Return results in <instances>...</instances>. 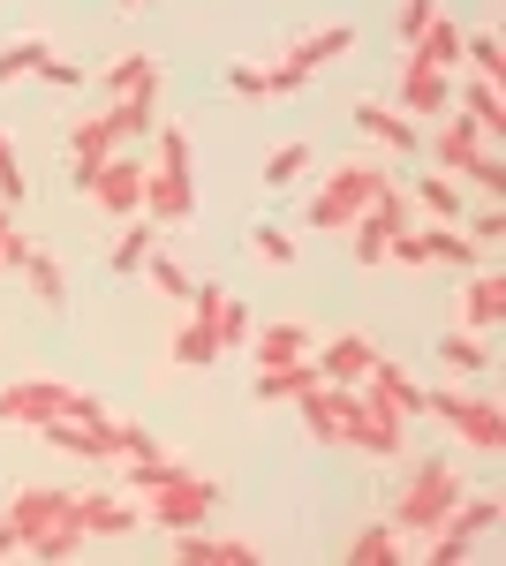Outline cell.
<instances>
[{"mask_svg":"<svg viewBox=\"0 0 506 566\" xmlns=\"http://www.w3.org/2000/svg\"><path fill=\"white\" fill-rule=\"evenodd\" d=\"M219 514V483L211 476H174V483H159V491H144V528H167V536H182V528H197V522H211Z\"/></svg>","mask_w":506,"mask_h":566,"instance_id":"cell-6","label":"cell"},{"mask_svg":"<svg viewBox=\"0 0 506 566\" xmlns=\"http://www.w3.org/2000/svg\"><path fill=\"white\" fill-rule=\"evenodd\" d=\"M61 506H69V499H61ZM84 544H91L84 528L69 522V514H53V522H45L39 536H31V552H23V559H45V566H61V559H76Z\"/></svg>","mask_w":506,"mask_h":566,"instance_id":"cell-32","label":"cell"},{"mask_svg":"<svg viewBox=\"0 0 506 566\" xmlns=\"http://www.w3.org/2000/svg\"><path fill=\"white\" fill-rule=\"evenodd\" d=\"M99 91H106V98H122V91H159V61H152V53H122V61L99 76Z\"/></svg>","mask_w":506,"mask_h":566,"instance_id":"cell-35","label":"cell"},{"mask_svg":"<svg viewBox=\"0 0 506 566\" xmlns=\"http://www.w3.org/2000/svg\"><path fill=\"white\" fill-rule=\"evenodd\" d=\"M310 159H318V151H310V144H272V151H265V189H288V181H302L310 175Z\"/></svg>","mask_w":506,"mask_h":566,"instance_id":"cell-38","label":"cell"},{"mask_svg":"<svg viewBox=\"0 0 506 566\" xmlns=\"http://www.w3.org/2000/svg\"><path fill=\"white\" fill-rule=\"evenodd\" d=\"M462 461H446V453H423L416 469L401 476V491H393V506H385V522L401 528V536H431V528L454 514V499H462Z\"/></svg>","mask_w":506,"mask_h":566,"instance_id":"cell-1","label":"cell"},{"mask_svg":"<svg viewBox=\"0 0 506 566\" xmlns=\"http://www.w3.org/2000/svg\"><path fill=\"white\" fill-rule=\"evenodd\" d=\"M39 84H53V91H76V84H84V69H76V61H61V53H45V61H39Z\"/></svg>","mask_w":506,"mask_h":566,"instance_id":"cell-50","label":"cell"},{"mask_svg":"<svg viewBox=\"0 0 506 566\" xmlns=\"http://www.w3.org/2000/svg\"><path fill=\"white\" fill-rule=\"evenodd\" d=\"M227 348H250V310L235 303V295L219 303V355H227Z\"/></svg>","mask_w":506,"mask_h":566,"instance_id":"cell-47","label":"cell"},{"mask_svg":"<svg viewBox=\"0 0 506 566\" xmlns=\"http://www.w3.org/2000/svg\"><path fill=\"white\" fill-rule=\"evenodd\" d=\"M409 197H416V212H423V219H462V212H468L462 175H423Z\"/></svg>","mask_w":506,"mask_h":566,"instance_id":"cell-33","label":"cell"},{"mask_svg":"<svg viewBox=\"0 0 506 566\" xmlns=\"http://www.w3.org/2000/svg\"><path fill=\"white\" fill-rule=\"evenodd\" d=\"M318 386V363H310V355H296V363H272V370H257V400H265V408H280V400H302V392Z\"/></svg>","mask_w":506,"mask_h":566,"instance_id":"cell-27","label":"cell"},{"mask_svg":"<svg viewBox=\"0 0 506 566\" xmlns=\"http://www.w3.org/2000/svg\"><path fill=\"white\" fill-rule=\"evenodd\" d=\"M45 53H53V39H39V31H31V39H8L0 45V91L16 84V76H39Z\"/></svg>","mask_w":506,"mask_h":566,"instance_id":"cell-37","label":"cell"},{"mask_svg":"<svg viewBox=\"0 0 506 566\" xmlns=\"http://www.w3.org/2000/svg\"><path fill=\"white\" fill-rule=\"evenodd\" d=\"M227 91H235V98H265V106H272V91H265V69H257V61H235V69H227Z\"/></svg>","mask_w":506,"mask_h":566,"instance_id":"cell-49","label":"cell"},{"mask_svg":"<svg viewBox=\"0 0 506 566\" xmlns=\"http://www.w3.org/2000/svg\"><path fill=\"white\" fill-rule=\"evenodd\" d=\"M438 15V0H401V15H393V39L401 45H416V31Z\"/></svg>","mask_w":506,"mask_h":566,"instance_id":"cell-48","label":"cell"},{"mask_svg":"<svg viewBox=\"0 0 506 566\" xmlns=\"http://www.w3.org/2000/svg\"><path fill=\"white\" fill-rule=\"evenodd\" d=\"M385 181V167H371V159H348V167H333V175L310 189V205H302V227H318V234H348L355 227V212L371 205V189Z\"/></svg>","mask_w":506,"mask_h":566,"instance_id":"cell-3","label":"cell"},{"mask_svg":"<svg viewBox=\"0 0 506 566\" xmlns=\"http://www.w3.org/2000/svg\"><path fill=\"white\" fill-rule=\"evenodd\" d=\"M348 559L355 566H401L409 559V536H401L393 522H371L363 536H348Z\"/></svg>","mask_w":506,"mask_h":566,"instance_id":"cell-31","label":"cell"},{"mask_svg":"<svg viewBox=\"0 0 506 566\" xmlns=\"http://www.w3.org/2000/svg\"><path fill=\"white\" fill-rule=\"evenodd\" d=\"M318 348V333L302 325V317H272V325H250V363L257 370H272V363H296V355Z\"/></svg>","mask_w":506,"mask_h":566,"instance_id":"cell-20","label":"cell"},{"mask_svg":"<svg viewBox=\"0 0 506 566\" xmlns=\"http://www.w3.org/2000/svg\"><path fill=\"white\" fill-rule=\"evenodd\" d=\"M462 181L476 189V197H499V205H506V159L492 151V144H484V151H476V159L462 167Z\"/></svg>","mask_w":506,"mask_h":566,"instance_id":"cell-41","label":"cell"},{"mask_svg":"<svg viewBox=\"0 0 506 566\" xmlns=\"http://www.w3.org/2000/svg\"><path fill=\"white\" fill-rule=\"evenodd\" d=\"M39 431H45V446H53V453H69V461H122L114 416H99V423H84V416H45Z\"/></svg>","mask_w":506,"mask_h":566,"instance_id":"cell-11","label":"cell"},{"mask_svg":"<svg viewBox=\"0 0 506 566\" xmlns=\"http://www.w3.org/2000/svg\"><path fill=\"white\" fill-rule=\"evenodd\" d=\"M159 250V219H144V212H128L122 219V234H114V272H144V258Z\"/></svg>","mask_w":506,"mask_h":566,"instance_id":"cell-30","label":"cell"},{"mask_svg":"<svg viewBox=\"0 0 506 566\" xmlns=\"http://www.w3.org/2000/svg\"><path fill=\"white\" fill-rule=\"evenodd\" d=\"M31 197V181H23V159H16V144L0 129V205H23Z\"/></svg>","mask_w":506,"mask_h":566,"instance_id":"cell-45","label":"cell"},{"mask_svg":"<svg viewBox=\"0 0 506 566\" xmlns=\"http://www.w3.org/2000/svg\"><path fill=\"white\" fill-rule=\"evenodd\" d=\"M355 392H363L371 408H385V416H401V423H416V416H423V386L393 363V355H379V363L363 370V386H355Z\"/></svg>","mask_w":506,"mask_h":566,"instance_id":"cell-14","label":"cell"},{"mask_svg":"<svg viewBox=\"0 0 506 566\" xmlns=\"http://www.w3.org/2000/svg\"><path fill=\"white\" fill-rule=\"evenodd\" d=\"M506 84H492V76H468V84H454V106H462L468 122L484 129V144H506Z\"/></svg>","mask_w":506,"mask_h":566,"instance_id":"cell-23","label":"cell"},{"mask_svg":"<svg viewBox=\"0 0 506 566\" xmlns=\"http://www.w3.org/2000/svg\"><path fill=\"white\" fill-rule=\"evenodd\" d=\"M355 453H363V461H409V423L363 400V431H355Z\"/></svg>","mask_w":506,"mask_h":566,"instance_id":"cell-24","label":"cell"},{"mask_svg":"<svg viewBox=\"0 0 506 566\" xmlns=\"http://www.w3.org/2000/svg\"><path fill=\"white\" fill-rule=\"evenodd\" d=\"M296 408H302V423H310L318 446H348V453H355V431H363V392L355 386H326V378H318Z\"/></svg>","mask_w":506,"mask_h":566,"instance_id":"cell-7","label":"cell"},{"mask_svg":"<svg viewBox=\"0 0 506 566\" xmlns=\"http://www.w3.org/2000/svg\"><path fill=\"white\" fill-rule=\"evenodd\" d=\"M8 219H16V205H0V234H8Z\"/></svg>","mask_w":506,"mask_h":566,"instance_id":"cell-51","label":"cell"},{"mask_svg":"<svg viewBox=\"0 0 506 566\" xmlns=\"http://www.w3.org/2000/svg\"><path fill=\"white\" fill-rule=\"evenodd\" d=\"M355 129H363V136H379L393 159H416V151H423L416 122H409L401 106H385V98H355Z\"/></svg>","mask_w":506,"mask_h":566,"instance_id":"cell-17","label":"cell"},{"mask_svg":"<svg viewBox=\"0 0 506 566\" xmlns=\"http://www.w3.org/2000/svg\"><path fill=\"white\" fill-rule=\"evenodd\" d=\"M462 227H468V242L492 250V242L506 234V205H499V197H484V205H468V212H462Z\"/></svg>","mask_w":506,"mask_h":566,"instance_id":"cell-43","label":"cell"},{"mask_svg":"<svg viewBox=\"0 0 506 566\" xmlns=\"http://www.w3.org/2000/svg\"><path fill=\"white\" fill-rule=\"evenodd\" d=\"M506 317V272L492 264H468V287H462V333H492Z\"/></svg>","mask_w":506,"mask_h":566,"instance_id":"cell-19","label":"cell"},{"mask_svg":"<svg viewBox=\"0 0 506 566\" xmlns=\"http://www.w3.org/2000/svg\"><path fill=\"white\" fill-rule=\"evenodd\" d=\"M61 514L84 528L91 544H99V536L114 544V536H136V528H144V506L122 499V491H69V506H61Z\"/></svg>","mask_w":506,"mask_h":566,"instance_id":"cell-9","label":"cell"},{"mask_svg":"<svg viewBox=\"0 0 506 566\" xmlns=\"http://www.w3.org/2000/svg\"><path fill=\"white\" fill-rule=\"evenodd\" d=\"M476 151H484V129L468 122L462 106H446V114H438V136H431V167H438V175H462Z\"/></svg>","mask_w":506,"mask_h":566,"instance_id":"cell-22","label":"cell"},{"mask_svg":"<svg viewBox=\"0 0 506 566\" xmlns=\"http://www.w3.org/2000/svg\"><path fill=\"white\" fill-rule=\"evenodd\" d=\"M16 272H23V287H31L45 310H69V272H61V258H53V250H39V242H31V258L16 264Z\"/></svg>","mask_w":506,"mask_h":566,"instance_id":"cell-29","label":"cell"},{"mask_svg":"<svg viewBox=\"0 0 506 566\" xmlns=\"http://www.w3.org/2000/svg\"><path fill=\"white\" fill-rule=\"evenodd\" d=\"M462 69H468V76L506 84V45H499V31H462Z\"/></svg>","mask_w":506,"mask_h":566,"instance_id":"cell-36","label":"cell"},{"mask_svg":"<svg viewBox=\"0 0 506 566\" xmlns=\"http://www.w3.org/2000/svg\"><path fill=\"white\" fill-rule=\"evenodd\" d=\"M409 53H416V61H431V69H446V76H462V23L438 8V15L416 31V45H409Z\"/></svg>","mask_w":506,"mask_h":566,"instance_id":"cell-26","label":"cell"},{"mask_svg":"<svg viewBox=\"0 0 506 566\" xmlns=\"http://www.w3.org/2000/svg\"><path fill=\"white\" fill-rule=\"evenodd\" d=\"M84 197H91L106 219H128L136 205H144V159H128V144H122L114 159H99V175L84 181Z\"/></svg>","mask_w":506,"mask_h":566,"instance_id":"cell-10","label":"cell"},{"mask_svg":"<svg viewBox=\"0 0 506 566\" xmlns=\"http://www.w3.org/2000/svg\"><path fill=\"white\" fill-rule=\"evenodd\" d=\"M499 514H506V506L492 499V491H484V499H468V491H462V499H454V514H446V528H462V536H492Z\"/></svg>","mask_w":506,"mask_h":566,"instance_id":"cell-40","label":"cell"},{"mask_svg":"<svg viewBox=\"0 0 506 566\" xmlns=\"http://www.w3.org/2000/svg\"><path fill=\"white\" fill-rule=\"evenodd\" d=\"M310 363H318L326 386H363V370L379 363V340H371V333H333V340L310 348Z\"/></svg>","mask_w":506,"mask_h":566,"instance_id":"cell-15","label":"cell"},{"mask_svg":"<svg viewBox=\"0 0 506 566\" xmlns=\"http://www.w3.org/2000/svg\"><path fill=\"white\" fill-rule=\"evenodd\" d=\"M174 559L182 566H257V544H242V536H211V528L197 522V528L174 536Z\"/></svg>","mask_w":506,"mask_h":566,"instance_id":"cell-21","label":"cell"},{"mask_svg":"<svg viewBox=\"0 0 506 566\" xmlns=\"http://www.w3.org/2000/svg\"><path fill=\"white\" fill-rule=\"evenodd\" d=\"M144 219H159V227H174V219L197 212V181H189V136L174 129V122H159L152 129V167H144V205H136Z\"/></svg>","mask_w":506,"mask_h":566,"instance_id":"cell-2","label":"cell"},{"mask_svg":"<svg viewBox=\"0 0 506 566\" xmlns=\"http://www.w3.org/2000/svg\"><path fill=\"white\" fill-rule=\"evenodd\" d=\"M416 234H423V264H446V272L484 264V242H468L462 219H416Z\"/></svg>","mask_w":506,"mask_h":566,"instance_id":"cell-18","label":"cell"},{"mask_svg":"<svg viewBox=\"0 0 506 566\" xmlns=\"http://www.w3.org/2000/svg\"><path fill=\"white\" fill-rule=\"evenodd\" d=\"M416 197H409V189H401V181L385 175L379 189H371V205H363V212H355V227H348V234H355V264H379L385 258V242H393V234H401V227H416Z\"/></svg>","mask_w":506,"mask_h":566,"instance_id":"cell-5","label":"cell"},{"mask_svg":"<svg viewBox=\"0 0 506 566\" xmlns=\"http://www.w3.org/2000/svg\"><path fill=\"white\" fill-rule=\"evenodd\" d=\"M302 84H310V69H302L296 53H280V61H272V69H265V91H272V98H296Z\"/></svg>","mask_w":506,"mask_h":566,"instance_id":"cell-46","label":"cell"},{"mask_svg":"<svg viewBox=\"0 0 506 566\" xmlns=\"http://www.w3.org/2000/svg\"><path fill=\"white\" fill-rule=\"evenodd\" d=\"M288 53H296L302 69L318 76V69H333V61H348V53H355V23H318V31H302Z\"/></svg>","mask_w":506,"mask_h":566,"instance_id":"cell-25","label":"cell"},{"mask_svg":"<svg viewBox=\"0 0 506 566\" xmlns=\"http://www.w3.org/2000/svg\"><path fill=\"white\" fill-rule=\"evenodd\" d=\"M174 363L182 370H197V363H211L219 355V317H182V333H174Z\"/></svg>","mask_w":506,"mask_h":566,"instance_id":"cell-34","label":"cell"},{"mask_svg":"<svg viewBox=\"0 0 506 566\" xmlns=\"http://www.w3.org/2000/svg\"><path fill=\"white\" fill-rule=\"evenodd\" d=\"M438 363L462 370V378H476V370H492V348H484V333H446V340H438Z\"/></svg>","mask_w":506,"mask_h":566,"instance_id":"cell-39","label":"cell"},{"mask_svg":"<svg viewBox=\"0 0 506 566\" xmlns=\"http://www.w3.org/2000/svg\"><path fill=\"white\" fill-rule=\"evenodd\" d=\"M423 416H438L446 431L462 438L468 453H506V400H484V392H423Z\"/></svg>","mask_w":506,"mask_h":566,"instance_id":"cell-4","label":"cell"},{"mask_svg":"<svg viewBox=\"0 0 506 566\" xmlns=\"http://www.w3.org/2000/svg\"><path fill=\"white\" fill-rule=\"evenodd\" d=\"M61 400H69L61 378H16V386H0V423L8 431H39L45 416H61Z\"/></svg>","mask_w":506,"mask_h":566,"instance_id":"cell-13","label":"cell"},{"mask_svg":"<svg viewBox=\"0 0 506 566\" xmlns=\"http://www.w3.org/2000/svg\"><path fill=\"white\" fill-rule=\"evenodd\" d=\"M144 280H152V287H159V295H174V303H182V295H189V287H197V280H189V272H182V264H174L167 250H152V258H144Z\"/></svg>","mask_w":506,"mask_h":566,"instance_id":"cell-44","label":"cell"},{"mask_svg":"<svg viewBox=\"0 0 506 566\" xmlns=\"http://www.w3.org/2000/svg\"><path fill=\"white\" fill-rule=\"evenodd\" d=\"M114 8H152V0H114Z\"/></svg>","mask_w":506,"mask_h":566,"instance_id":"cell-52","label":"cell"},{"mask_svg":"<svg viewBox=\"0 0 506 566\" xmlns=\"http://www.w3.org/2000/svg\"><path fill=\"white\" fill-rule=\"evenodd\" d=\"M250 258H265V264H296V234H288V227H272V219H257V227H250Z\"/></svg>","mask_w":506,"mask_h":566,"instance_id":"cell-42","label":"cell"},{"mask_svg":"<svg viewBox=\"0 0 506 566\" xmlns=\"http://www.w3.org/2000/svg\"><path fill=\"white\" fill-rule=\"evenodd\" d=\"M61 499H69V491L31 483V491H16V499L0 506V559H23V552H31V536H39V528L61 514Z\"/></svg>","mask_w":506,"mask_h":566,"instance_id":"cell-8","label":"cell"},{"mask_svg":"<svg viewBox=\"0 0 506 566\" xmlns=\"http://www.w3.org/2000/svg\"><path fill=\"white\" fill-rule=\"evenodd\" d=\"M114 151H122V136L106 122V106L84 114V122H69V181H76V189H84V181L99 175V159H114Z\"/></svg>","mask_w":506,"mask_h":566,"instance_id":"cell-16","label":"cell"},{"mask_svg":"<svg viewBox=\"0 0 506 566\" xmlns=\"http://www.w3.org/2000/svg\"><path fill=\"white\" fill-rule=\"evenodd\" d=\"M106 122H114L122 144H144V136L159 129V91H122V98L106 106Z\"/></svg>","mask_w":506,"mask_h":566,"instance_id":"cell-28","label":"cell"},{"mask_svg":"<svg viewBox=\"0 0 506 566\" xmlns=\"http://www.w3.org/2000/svg\"><path fill=\"white\" fill-rule=\"evenodd\" d=\"M393 106H401L409 122H438V114L454 106V76L409 53V61H401V91H393Z\"/></svg>","mask_w":506,"mask_h":566,"instance_id":"cell-12","label":"cell"}]
</instances>
